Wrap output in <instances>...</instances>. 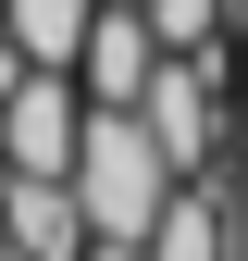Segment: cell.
<instances>
[{
  "mask_svg": "<svg viewBox=\"0 0 248 261\" xmlns=\"http://www.w3.org/2000/svg\"><path fill=\"white\" fill-rule=\"evenodd\" d=\"M75 199H87V237H149L174 199V162L149 137V112H100L87 100V137H75Z\"/></svg>",
  "mask_w": 248,
  "mask_h": 261,
  "instance_id": "1",
  "label": "cell"
},
{
  "mask_svg": "<svg viewBox=\"0 0 248 261\" xmlns=\"http://www.w3.org/2000/svg\"><path fill=\"white\" fill-rule=\"evenodd\" d=\"M224 62H236V50H162V75H149V100H137L174 174H224V124H236Z\"/></svg>",
  "mask_w": 248,
  "mask_h": 261,
  "instance_id": "2",
  "label": "cell"
},
{
  "mask_svg": "<svg viewBox=\"0 0 248 261\" xmlns=\"http://www.w3.org/2000/svg\"><path fill=\"white\" fill-rule=\"evenodd\" d=\"M75 137H87V87L62 62H25L0 87V174H75Z\"/></svg>",
  "mask_w": 248,
  "mask_h": 261,
  "instance_id": "3",
  "label": "cell"
},
{
  "mask_svg": "<svg viewBox=\"0 0 248 261\" xmlns=\"http://www.w3.org/2000/svg\"><path fill=\"white\" fill-rule=\"evenodd\" d=\"M149 75H162L149 13H137V0H100V13H87V50H75V87H87L100 112H137V100H149Z\"/></svg>",
  "mask_w": 248,
  "mask_h": 261,
  "instance_id": "4",
  "label": "cell"
},
{
  "mask_svg": "<svg viewBox=\"0 0 248 261\" xmlns=\"http://www.w3.org/2000/svg\"><path fill=\"white\" fill-rule=\"evenodd\" d=\"M0 224H13V261H87L75 174H0Z\"/></svg>",
  "mask_w": 248,
  "mask_h": 261,
  "instance_id": "5",
  "label": "cell"
},
{
  "mask_svg": "<svg viewBox=\"0 0 248 261\" xmlns=\"http://www.w3.org/2000/svg\"><path fill=\"white\" fill-rule=\"evenodd\" d=\"M236 174H174L162 224H149V261H236Z\"/></svg>",
  "mask_w": 248,
  "mask_h": 261,
  "instance_id": "6",
  "label": "cell"
},
{
  "mask_svg": "<svg viewBox=\"0 0 248 261\" xmlns=\"http://www.w3.org/2000/svg\"><path fill=\"white\" fill-rule=\"evenodd\" d=\"M87 13H100V0H0L13 50L25 62H62V75H75V50H87Z\"/></svg>",
  "mask_w": 248,
  "mask_h": 261,
  "instance_id": "7",
  "label": "cell"
},
{
  "mask_svg": "<svg viewBox=\"0 0 248 261\" xmlns=\"http://www.w3.org/2000/svg\"><path fill=\"white\" fill-rule=\"evenodd\" d=\"M137 13H149V38H162V50H224L236 0H137Z\"/></svg>",
  "mask_w": 248,
  "mask_h": 261,
  "instance_id": "8",
  "label": "cell"
},
{
  "mask_svg": "<svg viewBox=\"0 0 248 261\" xmlns=\"http://www.w3.org/2000/svg\"><path fill=\"white\" fill-rule=\"evenodd\" d=\"M224 174L248 187V87H236V124H224Z\"/></svg>",
  "mask_w": 248,
  "mask_h": 261,
  "instance_id": "9",
  "label": "cell"
},
{
  "mask_svg": "<svg viewBox=\"0 0 248 261\" xmlns=\"http://www.w3.org/2000/svg\"><path fill=\"white\" fill-rule=\"evenodd\" d=\"M87 261H149V237H87Z\"/></svg>",
  "mask_w": 248,
  "mask_h": 261,
  "instance_id": "10",
  "label": "cell"
},
{
  "mask_svg": "<svg viewBox=\"0 0 248 261\" xmlns=\"http://www.w3.org/2000/svg\"><path fill=\"white\" fill-rule=\"evenodd\" d=\"M224 50H236V87H248V0H236V25H224Z\"/></svg>",
  "mask_w": 248,
  "mask_h": 261,
  "instance_id": "11",
  "label": "cell"
},
{
  "mask_svg": "<svg viewBox=\"0 0 248 261\" xmlns=\"http://www.w3.org/2000/svg\"><path fill=\"white\" fill-rule=\"evenodd\" d=\"M224 237H236V261H248V187H236V224H224Z\"/></svg>",
  "mask_w": 248,
  "mask_h": 261,
  "instance_id": "12",
  "label": "cell"
}]
</instances>
